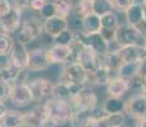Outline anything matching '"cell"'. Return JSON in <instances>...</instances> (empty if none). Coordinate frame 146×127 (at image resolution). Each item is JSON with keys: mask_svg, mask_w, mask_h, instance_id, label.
Returning a JSON list of instances; mask_svg holds the SVG:
<instances>
[{"mask_svg": "<svg viewBox=\"0 0 146 127\" xmlns=\"http://www.w3.org/2000/svg\"><path fill=\"white\" fill-rule=\"evenodd\" d=\"M46 117L52 121L56 126L61 127L64 125H69L70 120L74 113V108L70 100L58 99V98H48L42 103Z\"/></svg>", "mask_w": 146, "mask_h": 127, "instance_id": "1", "label": "cell"}, {"mask_svg": "<svg viewBox=\"0 0 146 127\" xmlns=\"http://www.w3.org/2000/svg\"><path fill=\"white\" fill-rule=\"evenodd\" d=\"M17 41L23 45H29L37 41L43 33V22L40 17H31L22 21L19 29L17 31Z\"/></svg>", "mask_w": 146, "mask_h": 127, "instance_id": "2", "label": "cell"}, {"mask_svg": "<svg viewBox=\"0 0 146 127\" xmlns=\"http://www.w3.org/2000/svg\"><path fill=\"white\" fill-rule=\"evenodd\" d=\"M88 76V71L78 61H70V63H66L65 67L62 69L58 81L70 84V85L85 86L89 85Z\"/></svg>", "mask_w": 146, "mask_h": 127, "instance_id": "3", "label": "cell"}, {"mask_svg": "<svg viewBox=\"0 0 146 127\" xmlns=\"http://www.w3.org/2000/svg\"><path fill=\"white\" fill-rule=\"evenodd\" d=\"M114 41L117 42L119 47L125 46H142L144 38L141 37L137 29L133 25H130L127 23L119 24L116 29L114 35Z\"/></svg>", "mask_w": 146, "mask_h": 127, "instance_id": "4", "label": "cell"}, {"mask_svg": "<svg viewBox=\"0 0 146 127\" xmlns=\"http://www.w3.org/2000/svg\"><path fill=\"white\" fill-rule=\"evenodd\" d=\"M74 111L78 109H94L99 107V98L98 94L93 89L89 88V85L81 88L74 97L70 99Z\"/></svg>", "mask_w": 146, "mask_h": 127, "instance_id": "5", "label": "cell"}, {"mask_svg": "<svg viewBox=\"0 0 146 127\" xmlns=\"http://www.w3.org/2000/svg\"><path fill=\"white\" fill-rule=\"evenodd\" d=\"M27 84L29 86L31 93H32L33 102H38V103L40 102H46L48 98L52 97L55 83H52L50 79L46 78L31 79Z\"/></svg>", "mask_w": 146, "mask_h": 127, "instance_id": "6", "label": "cell"}, {"mask_svg": "<svg viewBox=\"0 0 146 127\" xmlns=\"http://www.w3.org/2000/svg\"><path fill=\"white\" fill-rule=\"evenodd\" d=\"M8 100L17 108H24L33 103L32 93L26 83H15L10 86Z\"/></svg>", "mask_w": 146, "mask_h": 127, "instance_id": "7", "label": "cell"}, {"mask_svg": "<svg viewBox=\"0 0 146 127\" xmlns=\"http://www.w3.org/2000/svg\"><path fill=\"white\" fill-rule=\"evenodd\" d=\"M51 65L47 60V52L43 47H36L28 51V61L26 69L31 72H38L47 70Z\"/></svg>", "mask_w": 146, "mask_h": 127, "instance_id": "8", "label": "cell"}, {"mask_svg": "<svg viewBox=\"0 0 146 127\" xmlns=\"http://www.w3.org/2000/svg\"><path fill=\"white\" fill-rule=\"evenodd\" d=\"M125 114L132 120L146 117V97L141 93L130 97L125 102Z\"/></svg>", "mask_w": 146, "mask_h": 127, "instance_id": "9", "label": "cell"}, {"mask_svg": "<svg viewBox=\"0 0 146 127\" xmlns=\"http://www.w3.org/2000/svg\"><path fill=\"white\" fill-rule=\"evenodd\" d=\"M23 21V12L13 5V8L5 15L0 17V31L12 35L19 29Z\"/></svg>", "mask_w": 146, "mask_h": 127, "instance_id": "10", "label": "cell"}, {"mask_svg": "<svg viewBox=\"0 0 146 127\" xmlns=\"http://www.w3.org/2000/svg\"><path fill=\"white\" fill-rule=\"evenodd\" d=\"M76 61L88 71V74L89 72H93L95 69H98L103 64L102 56L98 55L97 52H94L93 50L86 46L81 47L79 55L76 57Z\"/></svg>", "mask_w": 146, "mask_h": 127, "instance_id": "11", "label": "cell"}, {"mask_svg": "<svg viewBox=\"0 0 146 127\" xmlns=\"http://www.w3.org/2000/svg\"><path fill=\"white\" fill-rule=\"evenodd\" d=\"M46 52L50 65L66 64L71 59V49H70V46H65V45L53 43L52 46H50L46 50Z\"/></svg>", "mask_w": 146, "mask_h": 127, "instance_id": "12", "label": "cell"}, {"mask_svg": "<svg viewBox=\"0 0 146 127\" xmlns=\"http://www.w3.org/2000/svg\"><path fill=\"white\" fill-rule=\"evenodd\" d=\"M10 65L18 70L26 69L28 61V50L27 46L18 41H14V45L9 52Z\"/></svg>", "mask_w": 146, "mask_h": 127, "instance_id": "13", "label": "cell"}, {"mask_svg": "<svg viewBox=\"0 0 146 127\" xmlns=\"http://www.w3.org/2000/svg\"><path fill=\"white\" fill-rule=\"evenodd\" d=\"M125 125V113H104L92 123V127H121Z\"/></svg>", "mask_w": 146, "mask_h": 127, "instance_id": "14", "label": "cell"}, {"mask_svg": "<svg viewBox=\"0 0 146 127\" xmlns=\"http://www.w3.org/2000/svg\"><path fill=\"white\" fill-rule=\"evenodd\" d=\"M67 29V19L62 17L55 15L52 18H48L43 21V32L48 35L50 37H56L58 33Z\"/></svg>", "mask_w": 146, "mask_h": 127, "instance_id": "15", "label": "cell"}, {"mask_svg": "<svg viewBox=\"0 0 146 127\" xmlns=\"http://www.w3.org/2000/svg\"><path fill=\"white\" fill-rule=\"evenodd\" d=\"M116 72L109 71L104 65H100L98 69H95L93 72H89L88 76V83L93 84V85H107L111 79L116 78Z\"/></svg>", "mask_w": 146, "mask_h": 127, "instance_id": "16", "label": "cell"}, {"mask_svg": "<svg viewBox=\"0 0 146 127\" xmlns=\"http://www.w3.org/2000/svg\"><path fill=\"white\" fill-rule=\"evenodd\" d=\"M106 86H107V94H108V97H116V98H122L131 89L130 83L118 78V76L111 79Z\"/></svg>", "mask_w": 146, "mask_h": 127, "instance_id": "17", "label": "cell"}, {"mask_svg": "<svg viewBox=\"0 0 146 127\" xmlns=\"http://www.w3.org/2000/svg\"><path fill=\"white\" fill-rule=\"evenodd\" d=\"M122 63H139L146 53L144 46H125L118 50Z\"/></svg>", "mask_w": 146, "mask_h": 127, "instance_id": "18", "label": "cell"}, {"mask_svg": "<svg viewBox=\"0 0 146 127\" xmlns=\"http://www.w3.org/2000/svg\"><path fill=\"white\" fill-rule=\"evenodd\" d=\"M24 123H26V112L17 109H8L7 113L0 120V125L3 127H22Z\"/></svg>", "mask_w": 146, "mask_h": 127, "instance_id": "19", "label": "cell"}, {"mask_svg": "<svg viewBox=\"0 0 146 127\" xmlns=\"http://www.w3.org/2000/svg\"><path fill=\"white\" fill-rule=\"evenodd\" d=\"M125 14H126V21H127L126 23L135 27L137 23H140L145 18V8L142 7L141 3L136 1L126 10Z\"/></svg>", "mask_w": 146, "mask_h": 127, "instance_id": "20", "label": "cell"}, {"mask_svg": "<svg viewBox=\"0 0 146 127\" xmlns=\"http://www.w3.org/2000/svg\"><path fill=\"white\" fill-rule=\"evenodd\" d=\"M139 75V63H122L119 69L117 70V76L123 80L131 81Z\"/></svg>", "mask_w": 146, "mask_h": 127, "instance_id": "21", "label": "cell"}, {"mask_svg": "<svg viewBox=\"0 0 146 127\" xmlns=\"http://www.w3.org/2000/svg\"><path fill=\"white\" fill-rule=\"evenodd\" d=\"M100 17L97 14L90 13L88 15L83 17V33L85 35H93L100 31Z\"/></svg>", "mask_w": 146, "mask_h": 127, "instance_id": "22", "label": "cell"}, {"mask_svg": "<svg viewBox=\"0 0 146 127\" xmlns=\"http://www.w3.org/2000/svg\"><path fill=\"white\" fill-rule=\"evenodd\" d=\"M102 108L106 113H125V100L122 98L108 97Z\"/></svg>", "mask_w": 146, "mask_h": 127, "instance_id": "23", "label": "cell"}, {"mask_svg": "<svg viewBox=\"0 0 146 127\" xmlns=\"http://www.w3.org/2000/svg\"><path fill=\"white\" fill-rule=\"evenodd\" d=\"M102 60H103V65H104L107 69L112 72H116V74H117V70L122 65L118 51H113V52L108 51L106 55L102 56Z\"/></svg>", "mask_w": 146, "mask_h": 127, "instance_id": "24", "label": "cell"}, {"mask_svg": "<svg viewBox=\"0 0 146 127\" xmlns=\"http://www.w3.org/2000/svg\"><path fill=\"white\" fill-rule=\"evenodd\" d=\"M55 5L56 15L62 17V18H69L70 14L72 13V8H74V3L71 0H51Z\"/></svg>", "mask_w": 146, "mask_h": 127, "instance_id": "25", "label": "cell"}, {"mask_svg": "<svg viewBox=\"0 0 146 127\" xmlns=\"http://www.w3.org/2000/svg\"><path fill=\"white\" fill-rule=\"evenodd\" d=\"M90 13H93V0H78L74 4L72 14H75L76 17L83 18Z\"/></svg>", "mask_w": 146, "mask_h": 127, "instance_id": "26", "label": "cell"}, {"mask_svg": "<svg viewBox=\"0 0 146 127\" xmlns=\"http://www.w3.org/2000/svg\"><path fill=\"white\" fill-rule=\"evenodd\" d=\"M100 28H106V29H117L119 25L118 17L114 12H109L100 17Z\"/></svg>", "mask_w": 146, "mask_h": 127, "instance_id": "27", "label": "cell"}, {"mask_svg": "<svg viewBox=\"0 0 146 127\" xmlns=\"http://www.w3.org/2000/svg\"><path fill=\"white\" fill-rule=\"evenodd\" d=\"M109 12H114L111 0H93V13L102 17Z\"/></svg>", "mask_w": 146, "mask_h": 127, "instance_id": "28", "label": "cell"}, {"mask_svg": "<svg viewBox=\"0 0 146 127\" xmlns=\"http://www.w3.org/2000/svg\"><path fill=\"white\" fill-rule=\"evenodd\" d=\"M74 38H75V33L71 32L70 29H65L61 33H58L56 37H53V43L70 46V45L74 42Z\"/></svg>", "mask_w": 146, "mask_h": 127, "instance_id": "29", "label": "cell"}, {"mask_svg": "<svg viewBox=\"0 0 146 127\" xmlns=\"http://www.w3.org/2000/svg\"><path fill=\"white\" fill-rule=\"evenodd\" d=\"M13 45H14V39L12 36L1 31L0 32V53H8L9 55Z\"/></svg>", "mask_w": 146, "mask_h": 127, "instance_id": "30", "label": "cell"}, {"mask_svg": "<svg viewBox=\"0 0 146 127\" xmlns=\"http://www.w3.org/2000/svg\"><path fill=\"white\" fill-rule=\"evenodd\" d=\"M135 3H136V0H111L113 10L119 12V13H125Z\"/></svg>", "mask_w": 146, "mask_h": 127, "instance_id": "31", "label": "cell"}, {"mask_svg": "<svg viewBox=\"0 0 146 127\" xmlns=\"http://www.w3.org/2000/svg\"><path fill=\"white\" fill-rule=\"evenodd\" d=\"M38 14H40V18L43 19V21H46V19L52 18V17L56 15L55 5H53V3L51 1V0H48V1L44 4V7L38 12Z\"/></svg>", "mask_w": 146, "mask_h": 127, "instance_id": "32", "label": "cell"}, {"mask_svg": "<svg viewBox=\"0 0 146 127\" xmlns=\"http://www.w3.org/2000/svg\"><path fill=\"white\" fill-rule=\"evenodd\" d=\"M9 92H10V85L0 79V102L8 100V98H9Z\"/></svg>", "mask_w": 146, "mask_h": 127, "instance_id": "33", "label": "cell"}, {"mask_svg": "<svg viewBox=\"0 0 146 127\" xmlns=\"http://www.w3.org/2000/svg\"><path fill=\"white\" fill-rule=\"evenodd\" d=\"M48 0H29L28 1V9H31L32 12H40L42 8L44 7V4Z\"/></svg>", "mask_w": 146, "mask_h": 127, "instance_id": "34", "label": "cell"}, {"mask_svg": "<svg viewBox=\"0 0 146 127\" xmlns=\"http://www.w3.org/2000/svg\"><path fill=\"white\" fill-rule=\"evenodd\" d=\"M13 8V3L10 0H0V17L9 13V10Z\"/></svg>", "mask_w": 146, "mask_h": 127, "instance_id": "35", "label": "cell"}, {"mask_svg": "<svg viewBox=\"0 0 146 127\" xmlns=\"http://www.w3.org/2000/svg\"><path fill=\"white\" fill-rule=\"evenodd\" d=\"M137 78H140L141 80L146 78V53L139 61V75H137Z\"/></svg>", "mask_w": 146, "mask_h": 127, "instance_id": "36", "label": "cell"}, {"mask_svg": "<svg viewBox=\"0 0 146 127\" xmlns=\"http://www.w3.org/2000/svg\"><path fill=\"white\" fill-rule=\"evenodd\" d=\"M10 66V59L8 53H0V71Z\"/></svg>", "mask_w": 146, "mask_h": 127, "instance_id": "37", "label": "cell"}, {"mask_svg": "<svg viewBox=\"0 0 146 127\" xmlns=\"http://www.w3.org/2000/svg\"><path fill=\"white\" fill-rule=\"evenodd\" d=\"M135 28H136L137 32L141 35V37L145 39L146 38V19L144 18L141 22H140V23H137L136 25H135Z\"/></svg>", "mask_w": 146, "mask_h": 127, "instance_id": "38", "label": "cell"}, {"mask_svg": "<svg viewBox=\"0 0 146 127\" xmlns=\"http://www.w3.org/2000/svg\"><path fill=\"white\" fill-rule=\"evenodd\" d=\"M133 127H146V117L133 120Z\"/></svg>", "mask_w": 146, "mask_h": 127, "instance_id": "39", "label": "cell"}, {"mask_svg": "<svg viewBox=\"0 0 146 127\" xmlns=\"http://www.w3.org/2000/svg\"><path fill=\"white\" fill-rule=\"evenodd\" d=\"M8 109L9 108H8V106L5 104V102H0V120L3 118V116L7 113Z\"/></svg>", "mask_w": 146, "mask_h": 127, "instance_id": "40", "label": "cell"}, {"mask_svg": "<svg viewBox=\"0 0 146 127\" xmlns=\"http://www.w3.org/2000/svg\"><path fill=\"white\" fill-rule=\"evenodd\" d=\"M140 93H141L142 95H145V97H146V78H144V79H142L141 88H140Z\"/></svg>", "mask_w": 146, "mask_h": 127, "instance_id": "41", "label": "cell"}, {"mask_svg": "<svg viewBox=\"0 0 146 127\" xmlns=\"http://www.w3.org/2000/svg\"><path fill=\"white\" fill-rule=\"evenodd\" d=\"M141 4H142V7H144L145 10H146V0H141Z\"/></svg>", "mask_w": 146, "mask_h": 127, "instance_id": "42", "label": "cell"}, {"mask_svg": "<svg viewBox=\"0 0 146 127\" xmlns=\"http://www.w3.org/2000/svg\"><path fill=\"white\" fill-rule=\"evenodd\" d=\"M142 46H144V49L146 50V38L144 39V43H142Z\"/></svg>", "mask_w": 146, "mask_h": 127, "instance_id": "43", "label": "cell"}, {"mask_svg": "<svg viewBox=\"0 0 146 127\" xmlns=\"http://www.w3.org/2000/svg\"><path fill=\"white\" fill-rule=\"evenodd\" d=\"M121 127H127V126H126V125H125V126H121Z\"/></svg>", "mask_w": 146, "mask_h": 127, "instance_id": "44", "label": "cell"}, {"mask_svg": "<svg viewBox=\"0 0 146 127\" xmlns=\"http://www.w3.org/2000/svg\"><path fill=\"white\" fill-rule=\"evenodd\" d=\"M0 127H3V126H1V125H0Z\"/></svg>", "mask_w": 146, "mask_h": 127, "instance_id": "45", "label": "cell"}]
</instances>
